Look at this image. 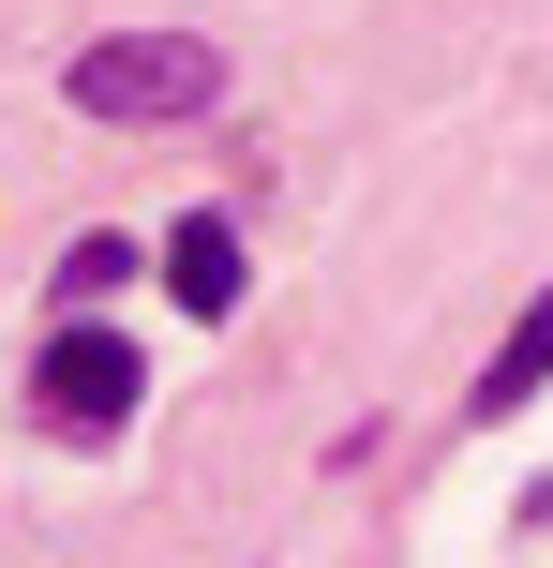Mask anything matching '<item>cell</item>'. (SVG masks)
Listing matches in <instances>:
<instances>
[{
	"mask_svg": "<svg viewBox=\"0 0 553 568\" xmlns=\"http://www.w3.org/2000/svg\"><path fill=\"white\" fill-rule=\"evenodd\" d=\"M120 270H135V240H75V255H60V300H105Z\"/></svg>",
	"mask_w": 553,
	"mask_h": 568,
	"instance_id": "5b68a950",
	"label": "cell"
},
{
	"mask_svg": "<svg viewBox=\"0 0 553 568\" xmlns=\"http://www.w3.org/2000/svg\"><path fill=\"white\" fill-rule=\"evenodd\" d=\"M75 120H120V135H165V120H209L225 105V45L209 30H105L75 45Z\"/></svg>",
	"mask_w": 553,
	"mask_h": 568,
	"instance_id": "6da1fadb",
	"label": "cell"
},
{
	"mask_svg": "<svg viewBox=\"0 0 553 568\" xmlns=\"http://www.w3.org/2000/svg\"><path fill=\"white\" fill-rule=\"evenodd\" d=\"M165 300H180V314H239V225H225V210H180V240H165Z\"/></svg>",
	"mask_w": 553,
	"mask_h": 568,
	"instance_id": "3957f363",
	"label": "cell"
},
{
	"mask_svg": "<svg viewBox=\"0 0 553 568\" xmlns=\"http://www.w3.org/2000/svg\"><path fill=\"white\" fill-rule=\"evenodd\" d=\"M539 374H553V284L524 300V329L494 344V374H479V419H509V404H539Z\"/></svg>",
	"mask_w": 553,
	"mask_h": 568,
	"instance_id": "277c9868",
	"label": "cell"
},
{
	"mask_svg": "<svg viewBox=\"0 0 553 568\" xmlns=\"http://www.w3.org/2000/svg\"><path fill=\"white\" fill-rule=\"evenodd\" d=\"M135 389H150L135 329H90V314H60V329L30 344V419H45V434H120V419H135Z\"/></svg>",
	"mask_w": 553,
	"mask_h": 568,
	"instance_id": "7a4b0ae2",
	"label": "cell"
}]
</instances>
